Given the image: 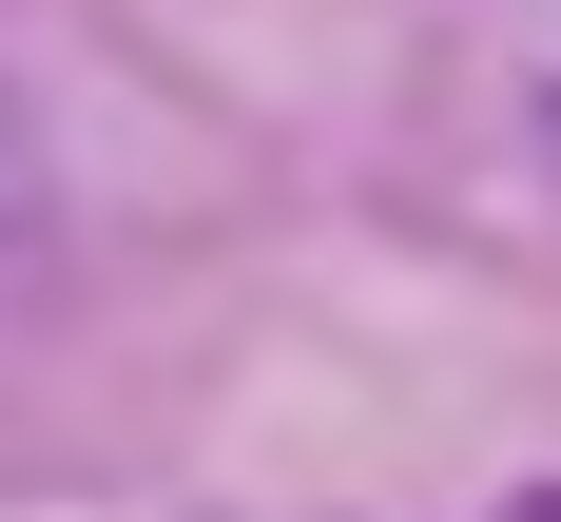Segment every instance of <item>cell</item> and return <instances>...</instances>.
<instances>
[{"instance_id":"6da1fadb","label":"cell","mask_w":561,"mask_h":522,"mask_svg":"<svg viewBox=\"0 0 561 522\" xmlns=\"http://www.w3.org/2000/svg\"><path fill=\"white\" fill-rule=\"evenodd\" d=\"M20 252H39V136H20V97H0V290H20Z\"/></svg>"},{"instance_id":"7a4b0ae2","label":"cell","mask_w":561,"mask_h":522,"mask_svg":"<svg viewBox=\"0 0 561 522\" xmlns=\"http://www.w3.org/2000/svg\"><path fill=\"white\" fill-rule=\"evenodd\" d=\"M484 522H561V484H523V503H484Z\"/></svg>"},{"instance_id":"3957f363","label":"cell","mask_w":561,"mask_h":522,"mask_svg":"<svg viewBox=\"0 0 561 522\" xmlns=\"http://www.w3.org/2000/svg\"><path fill=\"white\" fill-rule=\"evenodd\" d=\"M542 155H561V78H542Z\"/></svg>"}]
</instances>
